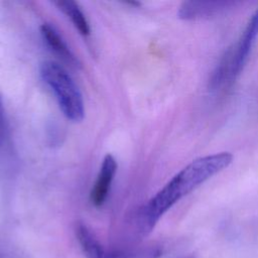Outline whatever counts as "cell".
Masks as SVG:
<instances>
[{"label":"cell","mask_w":258,"mask_h":258,"mask_svg":"<svg viewBox=\"0 0 258 258\" xmlns=\"http://www.w3.org/2000/svg\"><path fill=\"white\" fill-rule=\"evenodd\" d=\"M233 160L230 152H220L192 160L178 171L141 210L139 231L147 235L158 220L179 200L213 175L228 167Z\"/></svg>","instance_id":"cell-1"},{"label":"cell","mask_w":258,"mask_h":258,"mask_svg":"<svg viewBox=\"0 0 258 258\" xmlns=\"http://www.w3.org/2000/svg\"><path fill=\"white\" fill-rule=\"evenodd\" d=\"M39 72L43 82L54 93L63 115L73 122H81L85 115L84 101L70 74L51 60L42 62Z\"/></svg>","instance_id":"cell-2"},{"label":"cell","mask_w":258,"mask_h":258,"mask_svg":"<svg viewBox=\"0 0 258 258\" xmlns=\"http://www.w3.org/2000/svg\"><path fill=\"white\" fill-rule=\"evenodd\" d=\"M258 36V9L251 16L247 26L241 34L238 42L223 56L211 79V88H219L231 85L243 70L251 48Z\"/></svg>","instance_id":"cell-3"},{"label":"cell","mask_w":258,"mask_h":258,"mask_svg":"<svg viewBox=\"0 0 258 258\" xmlns=\"http://www.w3.org/2000/svg\"><path fill=\"white\" fill-rule=\"evenodd\" d=\"M76 232L86 258H160L162 255V249L157 245H145L129 250H108L84 224H79Z\"/></svg>","instance_id":"cell-4"},{"label":"cell","mask_w":258,"mask_h":258,"mask_svg":"<svg viewBox=\"0 0 258 258\" xmlns=\"http://www.w3.org/2000/svg\"><path fill=\"white\" fill-rule=\"evenodd\" d=\"M117 166V161L113 155L109 153L106 154L100 167L96 182L90 194V200L95 207H101L105 203L110 191Z\"/></svg>","instance_id":"cell-5"},{"label":"cell","mask_w":258,"mask_h":258,"mask_svg":"<svg viewBox=\"0 0 258 258\" xmlns=\"http://www.w3.org/2000/svg\"><path fill=\"white\" fill-rule=\"evenodd\" d=\"M40 33L47 46L59 58H61L66 63L73 68H80L81 62L53 26H51L48 23L42 24L40 26Z\"/></svg>","instance_id":"cell-6"},{"label":"cell","mask_w":258,"mask_h":258,"mask_svg":"<svg viewBox=\"0 0 258 258\" xmlns=\"http://www.w3.org/2000/svg\"><path fill=\"white\" fill-rule=\"evenodd\" d=\"M230 3L227 2H196L189 1L181 4L178 10V16L182 19H197L204 17H211L219 14Z\"/></svg>","instance_id":"cell-7"},{"label":"cell","mask_w":258,"mask_h":258,"mask_svg":"<svg viewBox=\"0 0 258 258\" xmlns=\"http://www.w3.org/2000/svg\"><path fill=\"white\" fill-rule=\"evenodd\" d=\"M57 8L63 12L72 21L74 26L78 29V31L82 35H89L90 34V25L89 22L79 7L78 3L72 0H57L53 2Z\"/></svg>","instance_id":"cell-8"},{"label":"cell","mask_w":258,"mask_h":258,"mask_svg":"<svg viewBox=\"0 0 258 258\" xmlns=\"http://www.w3.org/2000/svg\"><path fill=\"white\" fill-rule=\"evenodd\" d=\"M5 134V120H4V110L2 106V102L0 99V145L3 142Z\"/></svg>","instance_id":"cell-9"},{"label":"cell","mask_w":258,"mask_h":258,"mask_svg":"<svg viewBox=\"0 0 258 258\" xmlns=\"http://www.w3.org/2000/svg\"><path fill=\"white\" fill-rule=\"evenodd\" d=\"M179 258H196V257L192 256V255H187V256H182V257H179Z\"/></svg>","instance_id":"cell-10"}]
</instances>
